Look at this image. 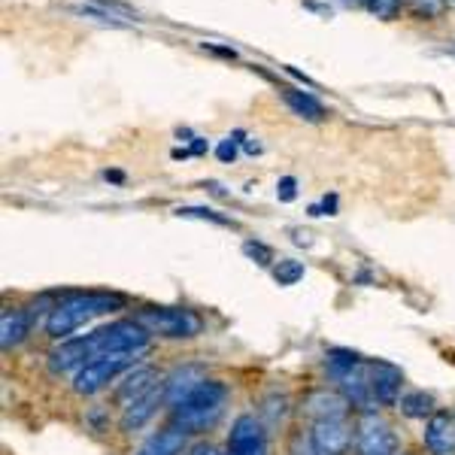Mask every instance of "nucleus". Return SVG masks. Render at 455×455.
I'll use <instances>...</instances> for the list:
<instances>
[{
	"instance_id": "1",
	"label": "nucleus",
	"mask_w": 455,
	"mask_h": 455,
	"mask_svg": "<svg viewBox=\"0 0 455 455\" xmlns=\"http://www.w3.org/2000/svg\"><path fill=\"white\" fill-rule=\"evenodd\" d=\"M149 331L137 319H119L85 337H70L61 340L49 352V368L55 373H70L85 368L94 358H104L109 352H143L149 343Z\"/></svg>"
},
{
	"instance_id": "2",
	"label": "nucleus",
	"mask_w": 455,
	"mask_h": 455,
	"mask_svg": "<svg viewBox=\"0 0 455 455\" xmlns=\"http://www.w3.org/2000/svg\"><path fill=\"white\" fill-rule=\"evenodd\" d=\"M124 298L113 295V291H73V295L61 298L52 310L46 313V334L52 340H70L73 331H79L88 322H94L98 315H107L113 310H122Z\"/></svg>"
},
{
	"instance_id": "3",
	"label": "nucleus",
	"mask_w": 455,
	"mask_h": 455,
	"mask_svg": "<svg viewBox=\"0 0 455 455\" xmlns=\"http://www.w3.org/2000/svg\"><path fill=\"white\" fill-rule=\"evenodd\" d=\"M225 401H228V386L219 383V379H207L195 388L182 403H176L171 410L173 413V425L186 428L188 435H201V431L212 428L219 422L225 410Z\"/></svg>"
},
{
	"instance_id": "4",
	"label": "nucleus",
	"mask_w": 455,
	"mask_h": 455,
	"mask_svg": "<svg viewBox=\"0 0 455 455\" xmlns=\"http://www.w3.org/2000/svg\"><path fill=\"white\" fill-rule=\"evenodd\" d=\"M137 322L156 337L167 340H188V337L201 334V315L188 307H140L134 315Z\"/></svg>"
},
{
	"instance_id": "5",
	"label": "nucleus",
	"mask_w": 455,
	"mask_h": 455,
	"mask_svg": "<svg viewBox=\"0 0 455 455\" xmlns=\"http://www.w3.org/2000/svg\"><path fill=\"white\" fill-rule=\"evenodd\" d=\"M137 355H140V352H109L104 358H94V362H88L85 368H79L73 373V392L83 395V398H92V395L104 392L119 373L134 368Z\"/></svg>"
},
{
	"instance_id": "6",
	"label": "nucleus",
	"mask_w": 455,
	"mask_h": 455,
	"mask_svg": "<svg viewBox=\"0 0 455 455\" xmlns=\"http://www.w3.org/2000/svg\"><path fill=\"white\" fill-rule=\"evenodd\" d=\"M355 455H398V437L392 425L379 419L377 410L362 413L355 428Z\"/></svg>"
},
{
	"instance_id": "7",
	"label": "nucleus",
	"mask_w": 455,
	"mask_h": 455,
	"mask_svg": "<svg viewBox=\"0 0 455 455\" xmlns=\"http://www.w3.org/2000/svg\"><path fill=\"white\" fill-rule=\"evenodd\" d=\"M310 437L319 455H343L352 443V431L347 416H331V419H313Z\"/></svg>"
},
{
	"instance_id": "8",
	"label": "nucleus",
	"mask_w": 455,
	"mask_h": 455,
	"mask_svg": "<svg viewBox=\"0 0 455 455\" xmlns=\"http://www.w3.org/2000/svg\"><path fill=\"white\" fill-rule=\"evenodd\" d=\"M161 403H167V386H164V379H158V383L152 386L149 392H143L140 398H134L131 403H124L119 428L128 431V435H131V431H140L143 425L158 413Z\"/></svg>"
},
{
	"instance_id": "9",
	"label": "nucleus",
	"mask_w": 455,
	"mask_h": 455,
	"mask_svg": "<svg viewBox=\"0 0 455 455\" xmlns=\"http://www.w3.org/2000/svg\"><path fill=\"white\" fill-rule=\"evenodd\" d=\"M228 452L231 455H267V440H264V428L255 416H237L228 435Z\"/></svg>"
},
{
	"instance_id": "10",
	"label": "nucleus",
	"mask_w": 455,
	"mask_h": 455,
	"mask_svg": "<svg viewBox=\"0 0 455 455\" xmlns=\"http://www.w3.org/2000/svg\"><path fill=\"white\" fill-rule=\"evenodd\" d=\"M368 377H371V392L373 401L379 407H395L401 401V386L403 373L388 362H368Z\"/></svg>"
},
{
	"instance_id": "11",
	"label": "nucleus",
	"mask_w": 455,
	"mask_h": 455,
	"mask_svg": "<svg viewBox=\"0 0 455 455\" xmlns=\"http://www.w3.org/2000/svg\"><path fill=\"white\" fill-rule=\"evenodd\" d=\"M425 450L431 455H455V416L446 410H437L428 422H425Z\"/></svg>"
},
{
	"instance_id": "12",
	"label": "nucleus",
	"mask_w": 455,
	"mask_h": 455,
	"mask_svg": "<svg viewBox=\"0 0 455 455\" xmlns=\"http://www.w3.org/2000/svg\"><path fill=\"white\" fill-rule=\"evenodd\" d=\"M201 383H207V373H204V368H197V364H182V368H176L171 377L164 379V386H167V407L173 410L176 403H182Z\"/></svg>"
},
{
	"instance_id": "13",
	"label": "nucleus",
	"mask_w": 455,
	"mask_h": 455,
	"mask_svg": "<svg viewBox=\"0 0 455 455\" xmlns=\"http://www.w3.org/2000/svg\"><path fill=\"white\" fill-rule=\"evenodd\" d=\"M31 310H25V307H4V313H0V343H4V349L19 347L31 334Z\"/></svg>"
},
{
	"instance_id": "14",
	"label": "nucleus",
	"mask_w": 455,
	"mask_h": 455,
	"mask_svg": "<svg viewBox=\"0 0 455 455\" xmlns=\"http://www.w3.org/2000/svg\"><path fill=\"white\" fill-rule=\"evenodd\" d=\"M186 443H188V431L171 422V425L158 428L156 435L146 440L137 455H182Z\"/></svg>"
},
{
	"instance_id": "15",
	"label": "nucleus",
	"mask_w": 455,
	"mask_h": 455,
	"mask_svg": "<svg viewBox=\"0 0 455 455\" xmlns=\"http://www.w3.org/2000/svg\"><path fill=\"white\" fill-rule=\"evenodd\" d=\"M347 407H349V401L343 398L340 392H328V388H322V392H313L310 398H307V413H310L313 419L347 416Z\"/></svg>"
},
{
	"instance_id": "16",
	"label": "nucleus",
	"mask_w": 455,
	"mask_h": 455,
	"mask_svg": "<svg viewBox=\"0 0 455 455\" xmlns=\"http://www.w3.org/2000/svg\"><path fill=\"white\" fill-rule=\"evenodd\" d=\"M158 383V373L149 368V364H140V368H134L128 373V377L119 383V392H116V398L122 403H131L134 398H140L143 392H149L152 386Z\"/></svg>"
},
{
	"instance_id": "17",
	"label": "nucleus",
	"mask_w": 455,
	"mask_h": 455,
	"mask_svg": "<svg viewBox=\"0 0 455 455\" xmlns=\"http://www.w3.org/2000/svg\"><path fill=\"white\" fill-rule=\"evenodd\" d=\"M283 100L291 109H295L300 119H307V122L325 119V107H322L310 92H298V88H283Z\"/></svg>"
},
{
	"instance_id": "18",
	"label": "nucleus",
	"mask_w": 455,
	"mask_h": 455,
	"mask_svg": "<svg viewBox=\"0 0 455 455\" xmlns=\"http://www.w3.org/2000/svg\"><path fill=\"white\" fill-rule=\"evenodd\" d=\"M401 413L407 416V419H431V416L437 413L435 410V398L425 392H410L401 398Z\"/></svg>"
},
{
	"instance_id": "19",
	"label": "nucleus",
	"mask_w": 455,
	"mask_h": 455,
	"mask_svg": "<svg viewBox=\"0 0 455 455\" xmlns=\"http://www.w3.org/2000/svg\"><path fill=\"white\" fill-rule=\"evenodd\" d=\"M274 280L280 285H295L298 280H304V264L295 259H283L274 264Z\"/></svg>"
},
{
	"instance_id": "20",
	"label": "nucleus",
	"mask_w": 455,
	"mask_h": 455,
	"mask_svg": "<svg viewBox=\"0 0 455 455\" xmlns=\"http://www.w3.org/2000/svg\"><path fill=\"white\" fill-rule=\"evenodd\" d=\"M173 212L180 219H207V222H216V225H231L225 216H219V212L210 207H176Z\"/></svg>"
},
{
	"instance_id": "21",
	"label": "nucleus",
	"mask_w": 455,
	"mask_h": 455,
	"mask_svg": "<svg viewBox=\"0 0 455 455\" xmlns=\"http://www.w3.org/2000/svg\"><path fill=\"white\" fill-rule=\"evenodd\" d=\"M243 252H246L255 264H261V267H267V264H274V261H276V259H274V249L259 243V240H246V243H243Z\"/></svg>"
},
{
	"instance_id": "22",
	"label": "nucleus",
	"mask_w": 455,
	"mask_h": 455,
	"mask_svg": "<svg viewBox=\"0 0 455 455\" xmlns=\"http://www.w3.org/2000/svg\"><path fill=\"white\" fill-rule=\"evenodd\" d=\"M289 455H319V452H315V446H313L310 431H295V435H291Z\"/></svg>"
},
{
	"instance_id": "23",
	"label": "nucleus",
	"mask_w": 455,
	"mask_h": 455,
	"mask_svg": "<svg viewBox=\"0 0 455 455\" xmlns=\"http://www.w3.org/2000/svg\"><path fill=\"white\" fill-rule=\"evenodd\" d=\"M364 6L373 12L377 19H392L395 12H398V6H401V0H362Z\"/></svg>"
},
{
	"instance_id": "24",
	"label": "nucleus",
	"mask_w": 455,
	"mask_h": 455,
	"mask_svg": "<svg viewBox=\"0 0 455 455\" xmlns=\"http://www.w3.org/2000/svg\"><path fill=\"white\" fill-rule=\"evenodd\" d=\"M413 6L416 16H425V19H435L443 12V0H407Z\"/></svg>"
},
{
	"instance_id": "25",
	"label": "nucleus",
	"mask_w": 455,
	"mask_h": 455,
	"mask_svg": "<svg viewBox=\"0 0 455 455\" xmlns=\"http://www.w3.org/2000/svg\"><path fill=\"white\" fill-rule=\"evenodd\" d=\"M276 197H280L283 204H291L298 197V182L295 176H283L280 182H276Z\"/></svg>"
},
{
	"instance_id": "26",
	"label": "nucleus",
	"mask_w": 455,
	"mask_h": 455,
	"mask_svg": "<svg viewBox=\"0 0 455 455\" xmlns=\"http://www.w3.org/2000/svg\"><path fill=\"white\" fill-rule=\"evenodd\" d=\"M240 137H243V134L237 131V134H234V140L228 137V140L219 143V149H216L219 161H234V158H237V143H240Z\"/></svg>"
},
{
	"instance_id": "27",
	"label": "nucleus",
	"mask_w": 455,
	"mask_h": 455,
	"mask_svg": "<svg viewBox=\"0 0 455 455\" xmlns=\"http://www.w3.org/2000/svg\"><path fill=\"white\" fill-rule=\"evenodd\" d=\"M192 455H219L216 452V446H210V443H201V446H195Z\"/></svg>"
},
{
	"instance_id": "28",
	"label": "nucleus",
	"mask_w": 455,
	"mask_h": 455,
	"mask_svg": "<svg viewBox=\"0 0 455 455\" xmlns=\"http://www.w3.org/2000/svg\"><path fill=\"white\" fill-rule=\"evenodd\" d=\"M188 152H192V156H204V152H207V143H204L201 137H197V140L192 143V149H188Z\"/></svg>"
},
{
	"instance_id": "29",
	"label": "nucleus",
	"mask_w": 455,
	"mask_h": 455,
	"mask_svg": "<svg viewBox=\"0 0 455 455\" xmlns=\"http://www.w3.org/2000/svg\"><path fill=\"white\" fill-rule=\"evenodd\" d=\"M343 6H355V4H362V0H340Z\"/></svg>"
},
{
	"instance_id": "30",
	"label": "nucleus",
	"mask_w": 455,
	"mask_h": 455,
	"mask_svg": "<svg viewBox=\"0 0 455 455\" xmlns=\"http://www.w3.org/2000/svg\"><path fill=\"white\" fill-rule=\"evenodd\" d=\"M403 455H410V452H403Z\"/></svg>"
},
{
	"instance_id": "31",
	"label": "nucleus",
	"mask_w": 455,
	"mask_h": 455,
	"mask_svg": "<svg viewBox=\"0 0 455 455\" xmlns=\"http://www.w3.org/2000/svg\"><path fill=\"white\" fill-rule=\"evenodd\" d=\"M228 455H231V452H228Z\"/></svg>"
}]
</instances>
